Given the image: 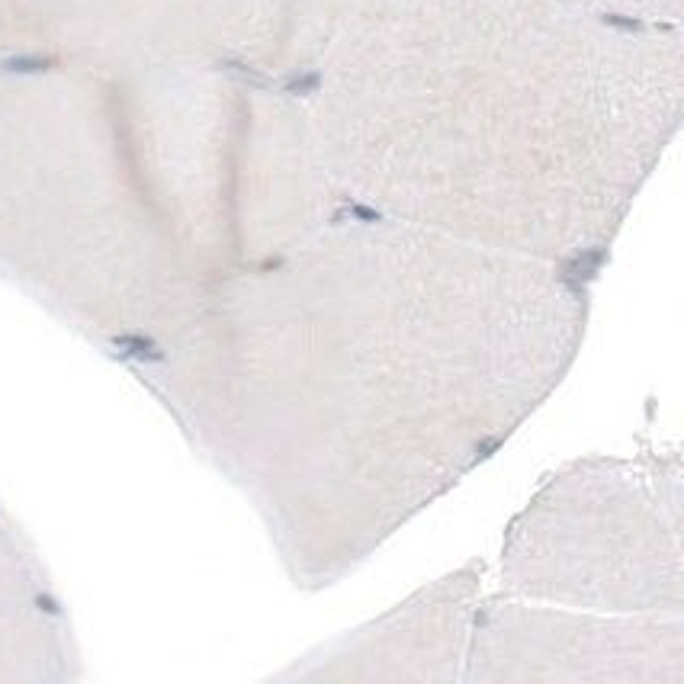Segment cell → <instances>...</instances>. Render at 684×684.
Wrapping results in <instances>:
<instances>
[{"mask_svg": "<svg viewBox=\"0 0 684 684\" xmlns=\"http://www.w3.org/2000/svg\"><path fill=\"white\" fill-rule=\"evenodd\" d=\"M3 591H7V584L0 582V620H3V617H7V614H10V610H13V607H10V604H3Z\"/></svg>", "mask_w": 684, "mask_h": 684, "instance_id": "1", "label": "cell"}]
</instances>
